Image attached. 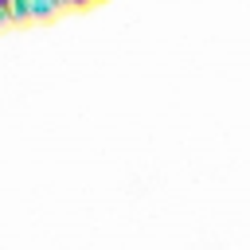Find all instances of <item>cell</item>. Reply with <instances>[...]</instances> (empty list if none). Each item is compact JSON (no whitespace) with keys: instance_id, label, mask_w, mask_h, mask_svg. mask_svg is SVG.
I'll list each match as a JSON object with an SVG mask.
<instances>
[{"instance_id":"obj_1","label":"cell","mask_w":250,"mask_h":250,"mask_svg":"<svg viewBox=\"0 0 250 250\" xmlns=\"http://www.w3.org/2000/svg\"><path fill=\"white\" fill-rule=\"evenodd\" d=\"M59 8V0H16V12L20 16H31V20H43Z\"/></svg>"}]
</instances>
